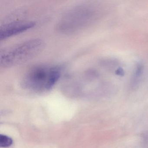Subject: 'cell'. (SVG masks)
Here are the masks:
<instances>
[{
	"label": "cell",
	"mask_w": 148,
	"mask_h": 148,
	"mask_svg": "<svg viewBox=\"0 0 148 148\" xmlns=\"http://www.w3.org/2000/svg\"><path fill=\"white\" fill-rule=\"evenodd\" d=\"M44 47L43 40L33 39L5 49L0 54V65L8 68L23 64L38 55Z\"/></svg>",
	"instance_id": "obj_3"
},
{
	"label": "cell",
	"mask_w": 148,
	"mask_h": 148,
	"mask_svg": "<svg viewBox=\"0 0 148 148\" xmlns=\"http://www.w3.org/2000/svg\"><path fill=\"white\" fill-rule=\"evenodd\" d=\"M13 143V140L11 138L5 135L0 136V146L2 148L10 147Z\"/></svg>",
	"instance_id": "obj_6"
},
{
	"label": "cell",
	"mask_w": 148,
	"mask_h": 148,
	"mask_svg": "<svg viewBox=\"0 0 148 148\" xmlns=\"http://www.w3.org/2000/svg\"><path fill=\"white\" fill-rule=\"evenodd\" d=\"M97 8L90 4L76 6L66 12L57 24L58 31L64 34H73L91 25L98 18Z\"/></svg>",
	"instance_id": "obj_1"
},
{
	"label": "cell",
	"mask_w": 148,
	"mask_h": 148,
	"mask_svg": "<svg viewBox=\"0 0 148 148\" xmlns=\"http://www.w3.org/2000/svg\"><path fill=\"white\" fill-rule=\"evenodd\" d=\"M144 71V66L142 62H139L135 66L132 77L130 86L132 89H136L138 87L142 80Z\"/></svg>",
	"instance_id": "obj_5"
},
{
	"label": "cell",
	"mask_w": 148,
	"mask_h": 148,
	"mask_svg": "<svg viewBox=\"0 0 148 148\" xmlns=\"http://www.w3.org/2000/svg\"><path fill=\"white\" fill-rule=\"evenodd\" d=\"M143 144L144 148H148V132L144 134L143 137Z\"/></svg>",
	"instance_id": "obj_7"
},
{
	"label": "cell",
	"mask_w": 148,
	"mask_h": 148,
	"mask_svg": "<svg viewBox=\"0 0 148 148\" xmlns=\"http://www.w3.org/2000/svg\"><path fill=\"white\" fill-rule=\"evenodd\" d=\"M34 22L29 21H14L4 24L0 29V39L5 40L8 38L26 32L33 27Z\"/></svg>",
	"instance_id": "obj_4"
},
{
	"label": "cell",
	"mask_w": 148,
	"mask_h": 148,
	"mask_svg": "<svg viewBox=\"0 0 148 148\" xmlns=\"http://www.w3.org/2000/svg\"><path fill=\"white\" fill-rule=\"evenodd\" d=\"M61 73L60 66L39 65L33 67L25 73L21 85L25 89L42 92L51 90L58 82Z\"/></svg>",
	"instance_id": "obj_2"
},
{
	"label": "cell",
	"mask_w": 148,
	"mask_h": 148,
	"mask_svg": "<svg viewBox=\"0 0 148 148\" xmlns=\"http://www.w3.org/2000/svg\"><path fill=\"white\" fill-rule=\"evenodd\" d=\"M115 74L118 76L123 77L125 75V71L121 67L117 68L115 71Z\"/></svg>",
	"instance_id": "obj_8"
}]
</instances>
